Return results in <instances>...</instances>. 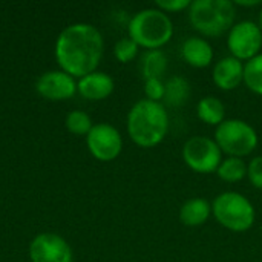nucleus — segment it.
Returning <instances> with one entry per match:
<instances>
[{"label": "nucleus", "mask_w": 262, "mask_h": 262, "mask_svg": "<svg viewBox=\"0 0 262 262\" xmlns=\"http://www.w3.org/2000/svg\"><path fill=\"white\" fill-rule=\"evenodd\" d=\"M104 52L101 32L89 23L64 28L55 41V60L71 77H84L97 71Z\"/></svg>", "instance_id": "obj_1"}, {"label": "nucleus", "mask_w": 262, "mask_h": 262, "mask_svg": "<svg viewBox=\"0 0 262 262\" xmlns=\"http://www.w3.org/2000/svg\"><path fill=\"white\" fill-rule=\"evenodd\" d=\"M126 127L137 146L144 149L155 147L169 132V114L163 103L144 98L130 107Z\"/></svg>", "instance_id": "obj_2"}, {"label": "nucleus", "mask_w": 262, "mask_h": 262, "mask_svg": "<svg viewBox=\"0 0 262 262\" xmlns=\"http://www.w3.org/2000/svg\"><path fill=\"white\" fill-rule=\"evenodd\" d=\"M173 23L170 17L158 8L138 11L127 25L129 37L147 51L160 49L173 37Z\"/></svg>", "instance_id": "obj_3"}, {"label": "nucleus", "mask_w": 262, "mask_h": 262, "mask_svg": "<svg viewBox=\"0 0 262 262\" xmlns=\"http://www.w3.org/2000/svg\"><path fill=\"white\" fill-rule=\"evenodd\" d=\"M189 20L201 35L221 37L236 23V6L230 0H193Z\"/></svg>", "instance_id": "obj_4"}, {"label": "nucleus", "mask_w": 262, "mask_h": 262, "mask_svg": "<svg viewBox=\"0 0 262 262\" xmlns=\"http://www.w3.org/2000/svg\"><path fill=\"white\" fill-rule=\"evenodd\" d=\"M212 213L218 224L236 233L247 232L255 224V207L249 198L238 192H223L212 204Z\"/></svg>", "instance_id": "obj_5"}, {"label": "nucleus", "mask_w": 262, "mask_h": 262, "mask_svg": "<svg viewBox=\"0 0 262 262\" xmlns=\"http://www.w3.org/2000/svg\"><path fill=\"white\" fill-rule=\"evenodd\" d=\"M213 140L223 154L235 158L250 155L258 146V134L255 127L239 118H226L216 127Z\"/></svg>", "instance_id": "obj_6"}, {"label": "nucleus", "mask_w": 262, "mask_h": 262, "mask_svg": "<svg viewBox=\"0 0 262 262\" xmlns=\"http://www.w3.org/2000/svg\"><path fill=\"white\" fill-rule=\"evenodd\" d=\"M183 160L196 173H213L223 161V152L216 141L209 137H190L183 146Z\"/></svg>", "instance_id": "obj_7"}, {"label": "nucleus", "mask_w": 262, "mask_h": 262, "mask_svg": "<svg viewBox=\"0 0 262 262\" xmlns=\"http://www.w3.org/2000/svg\"><path fill=\"white\" fill-rule=\"evenodd\" d=\"M227 48L232 57L249 61L262 49V29L252 20H241L227 32Z\"/></svg>", "instance_id": "obj_8"}, {"label": "nucleus", "mask_w": 262, "mask_h": 262, "mask_svg": "<svg viewBox=\"0 0 262 262\" xmlns=\"http://www.w3.org/2000/svg\"><path fill=\"white\" fill-rule=\"evenodd\" d=\"M86 144L94 158L103 163L114 161L123 149V138L112 124L98 123L94 124L91 132L86 135Z\"/></svg>", "instance_id": "obj_9"}, {"label": "nucleus", "mask_w": 262, "mask_h": 262, "mask_svg": "<svg viewBox=\"0 0 262 262\" xmlns=\"http://www.w3.org/2000/svg\"><path fill=\"white\" fill-rule=\"evenodd\" d=\"M31 262H72L71 246L57 233H40L29 246Z\"/></svg>", "instance_id": "obj_10"}, {"label": "nucleus", "mask_w": 262, "mask_h": 262, "mask_svg": "<svg viewBox=\"0 0 262 262\" xmlns=\"http://www.w3.org/2000/svg\"><path fill=\"white\" fill-rule=\"evenodd\" d=\"M35 89L46 100L61 101L75 95L77 83L74 77L63 71H49L40 75L35 83Z\"/></svg>", "instance_id": "obj_11"}, {"label": "nucleus", "mask_w": 262, "mask_h": 262, "mask_svg": "<svg viewBox=\"0 0 262 262\" xmlns=\"http://www.w3.org/2000/svg\"><path fill=\"white\" fill-rule=\"evenodd\" d=\"M213 83L221 91H233L244 83V64L241 60L229 55L215 63L212 72Z\"/></svg>", "instance_id": "obj_12"}, {"label": "nucleus", "mask_w": 262, "mask_h": 262, "mask_svg": "<svg viewBox=\"0 0 262 262\" xmlns=\"http://www.w3.org/2000/svg\"><path fill=\"white\" fill-rule=\"evenodd\" d=\"M114 78L106 72L100 71L81 77L80 81L77 83V91L80 92V95L91 101H100L107 98L114 92Z\"/></svg>", "instance_id": "obj_13"}, {"label": "nucleus", "mask_w": 262, "mask_h": 262, "mask_svg": "<svg viewBox=\"0 0 262 262\" xmlns=\"http://www.w3.org/2000/svg\"><path fill=\"white\" fill-rule=\"evenodd\" d=\"M184 61L193 68H207L213 61V48L203 37H189L181 48Z\"/></svg>", "instance_id": "obj_14"}, {"label": "nucleus", "mask_w": 262, "mask_h": 262, "mask_svg": "<svg viewBox=\"0 0 262 262\" xmlns=\"http://www.w3.org/2000/svg\"><path fill=\"white\" fill-rule=\"evenodd\" d=\"M212 215V204L203 198L187 200L180 209V221L187 227L203 226Z\"/></svg>", "instance_id": "obj_15"}, {"label": "nucleus", "mask_w": 262, "mask_h": 262, "mask_svg": "<svg viewBox=\"0 0 262 262\" xmlns=\"http://www.w3.org/2000/svg\"><path fill=\"white\" fill-rule=\"evenodd\" d=\"M198 118L209 126H220L226 120V104L213 95L201 98L196 104Z\"/></svg>", "instance_id": "obj_16"}, {"label": "nucleus", "mask_w": 262, "mask_h": 262, "mask_svg": "<svg viewBox=\"0 0 262 262\" xmlns=\"http://www.w3.org/2000/svg\"><path fill=\"white\" fill-rule=\"evenodd\" d=\"M190 95V83L184 77H172L164 83V101L172 107L183 106Z\"/></svg>", "instance_id": "obj_17"}, {"label": "nucleus", "mask_w": 262, "mask_h": 262, "mask_svg": "<svg viewBox=\"0 0 262 262\" xmlns=\"http://www.w3.org/2000/svg\"><path fill=\"white\" fill-rule=\"evenodd\" d=\"M167 69V57L161 49L147 51L141 58V74L144 80L161 78Z\"/></svg>", "instance_id": "obj_18"}, {"label": "nucleus", "mask_w": 262, "mask_h": 262, "mask_svg": "<svg viewBox=\"0 0 262 262\" xmlns=\"http://www.w3.org/2000/svg\"><path fill=\"white\" fill-rule=\"evenodd\" d=\"M216 173L226 183H238L244 177H247V164L244 163L243 158L227 157L226 160L221 161Z\"/></svg>", "instance_id": "obj_19"}, {"label": "nucleus", "mask_w": 262, "mask_h": 262, "mask_svg": "<svg viewBox=\"0 0 262 262\" xmlns=\"http://www.w3.org/2000/svg\"><path fill=\"white\" fill-rule=\"evenodd\" d=\"M244 84L249 91L262 97V54L244 64Z\"/></svg>", "instance_id": "obj_20"}, {"label": "nucleus", "mask_w": 262, "mask_h": 262, "mask_svg": "<svg viewBox=\"0 0 262 262\" xmlns=\"http://www.w3.org/2000/svg\"><path fill=\"white\" fill-rule=\"evenodd\" d=\"M66 129L74 135H88L94 127L91 117L83 111H72L66 115Z\"/></svg>", "instance_id": "obj_21"}, {"label": "nucleus", "mask_w": 262, "mask_h": 262, "mask_svg": "<svg viewBox=\"0 0 262 262\" xmlns=\"http://www.w3.org/2000/svg\"><path fill=\"white\" fill-rule=\"evenodd\" d=\"M138 49H140V46L130 37H124L115 43L114 55L120 63H129L138 55Z\"/></svg>", "instance_id": "obj_22"}, {"label": "nucleus", "mask_w": 262, "mask_h": 262, "mask_svg": "<svg viewBox=\"0 0 262 262\" xmlns=\"http://www.w3.org/2000/svg\"><path fill=\"white\" fill-rule=\"evenodd\" d=\"M144 94L146 100L161 103L164 100V83L161 78H150L144 81Z\"/></svg>", "instance_id": "obj_23"}, {"label": "nucleus", "mask_w": 262, "mask_h": 262, "mask_svg": "<svg viewBox=\"0 0 262 262\" xmlns=\"http://www.w3.org/2000/svg\"><path fill=\"white\" fill-rule=\"evenodd\" d=\"M247 177L253 187L262 190V157H255L247 164Z\"/></svg>", "instance_id": "obj_24"}, {"label": "nucleus", "mask_w": 262, "mask_h": 262, "mask_svg": "<svg viewBox=\"0 0 262 262\" xmlns=\"http://www.w3.org/2000/svg\"><path fill=\"white\" fill-rule=\"evenodd\" d=\"M190 0H157L155 5L158 9H161L163 12H180L184 9H189L190 6Z\"/></svg>", "instance_id": "obj_25"}, {"label": "nucleus", "mask_w": 262, "mask_h": 262, "mask_svg": "<svg viewBox=\"0 0 262 262\" xmlns=\"http://www.w3.org/2000/svg\"><path fill=\"white\" fill-rule=\"evenodd\" d=\"M235 6H246V8H252V6H258L261 5V0H235L233 2Z\"/></svg>", "instance_id": "obj_26"}, {"label": "nucleus", "mask_w": 262, "mask_h": 262, "mask_svg": "<svg viewBox=\"0 0 262 262\" xmlns=\"http://www.w3.org/2000/svg\"><path fill=\"white\" fill-rule=\"evenodd\" d=\"M259 28L262 29V8H261V12H259Z\"/></svg>", "instance_id": "obj_27"}]
</instances>
